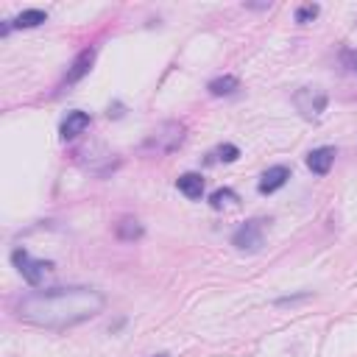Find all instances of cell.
<instances>
[{"label": "cell", "mask_w": 357, "mask_h": 357, "mask_svg": "<svg viewBox=\"0 0 357 357\" xmlns=\"http://www.w3.org/2000/svg\"><path fill=\"white\" fill-rule=\"evenodd\" d=\"M106 296L95 287L73 284V287H50L33 290L17 301V318L42 329H67L84 324L103 312Z\"/></svg>", "instance_id": "1"}, {"label": "cell", "mask_w": 357, "mask_h": 357, "mask_svg": "<svg viewBox=\"0 0 357 357\" xmlns=\"http://www.w3.org/2000/svg\"><path fill=\"white\" fill-rule=\"evenodd\" d=\"M181 142H184V123L167 120V123H159V126L145 137L142 151H145V153H153V156H162V153H173Z\"/></svg>", "instance_id": "2"}, {"label": "cell", "mask_w": 357, "mask_h": 357, "mask_svg": "<svg viewBox=\"0 0 357 357\" xmlns=\"http://www.w3.org/2000/svg\"><path fill=\"white\" fill-rule=\"evenodd\" d=\"M293 106L304 120H318L321 112L326 109V92L318 86H301L293 95Z\"/></svg>", "instance_id": "3"}, {"label": "cell", "mask_w": 357, "mask_h": 357, "mask_svg": "<svg viewBox=\"0 0 357 357\" xmlns=\"http://www.w3.org/2000/svg\"><path fill=\"white\" fill-rule=\"evenodd\" d=\"M231 245H234L237 251H248V254L259 251V248L265 245L262 223H259V220H245V223L231 234Z\"/></svg>", "instance_id": "4"}, {"label": "cell", "mask_w": 357, "mask_h": 357, "mask_svg": "<svg viewBox=\"0 0 357 357\" xmlns=\"http://www.w3.org/2000/svg\"><path fill=\"white\" fill-rule=\"evenodd\" d=\"M11 259H14L17 271L22 273V279H25L28 284H33V287H36V284L45 279V273L53 268V265H50V262H45V259H31L25 248H17V251L11 254Z\"/></svg>", "instance_id": "5"}, {"label": "cell", "mask_w": 357, "mask_h": 357, "mask_svg": "<svg viewBox=\"0 0 357 357\" xmlns=\"http://www.w3.org/2000/svg\"><path fill=\"white\" fill-rule=\"evenodd\" d=\"M287 178H290V167H287V165H273V167H268V170L262 173V178H259V192H262V195H271V192H276L279 187H284Z\"/></svg>", "instance_id": "6"}, {"label": "cell", "mask_w": 357, "mask_h": 357, "mask_svg": "<svg viewBox=\"0 0 357 357\" xmlns=\"http://www.w3.org/2000/svg\"><path fill=\"white\" fill-rule=\"evenodd\" d=\"M332 162H335V148L332 145H321V148H315V151L307 153V167L315 176H326L329 167H332Z\"/></svg>", "instance_id": "7"}, {"label": "cell", "mask_w": 357, "mask_h": 357, "mask_svg": "<svg viewBox=\"0 0 357 357\" xmlns=\"http://www.w3.org/2000/svg\"><path fill=\"white\" fill-rule=\"evenodd\" d=\"M89 128V114L86 112H70L64 120H61V137L64 139H73L78 134H84Z\"/></svg>", "instance_id": "8"}, {"label": "cell", "mask_w": 357, "mask_h": 357, "mask_svg": "<svg viewBox=\"0 0 357 357\" xmlns=\"http://www.w3.org/2000/svg\"><path fill=\"white\" fill-rule=\"evenodd\" d=\"M176 187H178V192L187 195L190 201H198V198L204 195V178H201V173H181V176L176 178Z\"/></svg>", "instance_id": "9"}, {"label": "cell", "mask_w": 357, "mask_h": 357, "mask_svg": "<svg viewBox=\"0 0 357 357\" xmlns=\"http://www.w3.org/2000/svg\"><path fill=\"white\" fill-rule=\"evenodd\" d=\"M92 61H95V50L92 47H86V50H81L78 56H75V61H73V67L67 70V84H75V81H81L86 73H89V67H92Z\"/></svg>", "instance_id": "10"}, {"label": "cell", "mask_w": 357, "mask_h": 357, "mask_svg": "<svg viewBox=\"0 0 357 357\" xmlns=\"http://www.w3.org/2000/svg\"><path fill=\"white\" fill-rule=\"evenodd\" d=\"M114 234L120 240H139L142 237V223L137 218H120L114 223Z\"/></svg>", "instance_id": "11"}, {"label": "cell", "mask_w": 357, "mask_h": 357, "mask_svg": "<svg viewBox=\"0 0 357 357\" xmlns=\"http://www.w3.org/2000/svg\"><path fill=\"white\" fill-rule=\"evenodd\" d=\"M240 86V81L234 78V75H218V78H212L209 81V95H215V98H223V95H231L234 89Z\"/></svg>", "instance_id": "12"}, {"label": "cell", "mask_w": 357, "mask_h": 357, "mask_svg": "<svg viewBox=\"0 0 357 357\" xmlns=\"http://www.w3.org/2000/svg\"><path fill=\"white\" fill-rule=\"evenodd\" d=\"M47 20V14L42 11V8H25V11H20L17 14V20L11 22L14 28H36V25H42Z\"/></svg>", "instance_id": "13"}, {"label": "cell", "mask_w": 357, "mask_h": 357, "mask_svg": "<svg viewBox=\"0 0 357 357\" xmlns=\"http://www.w3.org/2000/svg\"><path fill=\"white\" fill-rule=\"evenodd\" d=\"M215 159H220V162H234L237 156H240V148L237 145H231V142H226V145H220V148H215V153H212Z\"/></svg>", "instance_id": "14"}, {"label": "cell", "mask_w": 357, "mask_h": 357, "mask_svg": "<svg viewBox=\"0 0 357 357\" xmlns=\"http://www.w3.org/2000/svg\"><path fill=\"white\" fill-rule=\"evenodd\" d=\"M318 17V6L315 3H307V6H298L296 8V22H310V20H315Z\"/></svg>", "instance_id": "15"}, {"label": "cell", "mask_w": 357, "mask_h": 357, "mask_svg": "<svg viewBox=\"0 0 357 357\" xmlns=\"http://www.w3.org/2000/svg\"><path fill=\"white\" fill-rule=\"evenodd\" d=\"M237 195L231 192V190H218V192H212V198H209V204L215 206V209H220L223 204H229V201H234Z\"/></svg>", "instance_id": "16"}, {"label": "cell", "mask_w": 357, "mask_h": 357, "mask_svg": "<svg viewBox=\"0 0 357 357\" xmlns=\"http://www.w3.org/2000/svg\"><path fill=\"white\" fill-rule=\"evenodd\" d=\"M340 61H343V67H346L351 75H357V50H343V53H340Z\"/></svg>", "instance_id": "17"}, {"label": "cell", "mask_w": 357, "mask_h": 357, "mask_svg": "<svg viewBox=\"0 0 357 357\" xmlns=\"http://www.w3.org/2000/svg\"><path fill=\"white\" fill-rule=\"evenodd\" d=\"M245 8H257V11H265V8H271V3H245Z\"/></svg>", "instance_id": "18"}, {"label": "cell", "mask_w": 357, "mask_h": 357, "mask_svg": "<svg viewBox=\"0 0 357 357\" xmlns=\"http://www.w3.org/2000/svg\"><path fill=\"white\" fill-rule=\"evenodd\" d=\"M159 357H167V354H159Z\"/></svg>", "instance_id": "19"}]
</instances>
